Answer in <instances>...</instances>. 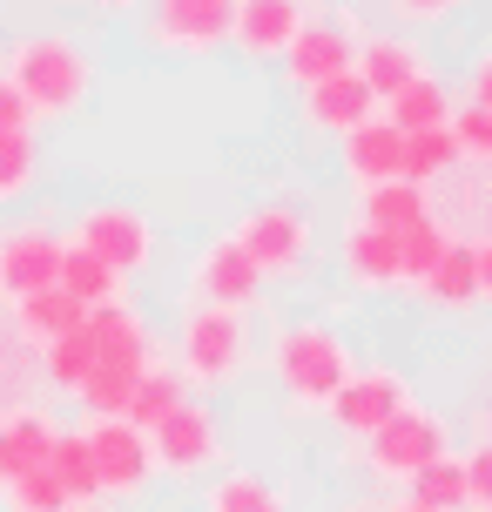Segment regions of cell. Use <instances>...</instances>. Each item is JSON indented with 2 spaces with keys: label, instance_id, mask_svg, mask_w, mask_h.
Returning <instances> with one entry per match:
<instances>
[{
  "label": "cell",
  "instance_id": "6da1fadb",
  "mask_svg": "<svg viewBox=\"0 0 492 512\" xmlns=\"http://www.w3.org/2000/svg\"><path fill=\"white\" fill-rule=\"evenodd\" d=\"M0 75L14 81V95L27 102L34 122L75 115V108L88 102V88H95V68H88V54H81L68 34H27V41H14V54H7Z\"/></svg>",
  "mask_w": 492,
  "mask_h": 512
},
{
  "label": "cell",
  "instance_id": "7a4b0ae2",
  "mask_svg": "<svg viewBox=\"0 0 492 512\" xmlns=\"http://www.w3.org/2000/svg\"><path fill=\"white\" fill-rule=\"evenodd\" d=\"M270 371H277L290 405L324 411L358 364H351V344H344L331 324H284V331L270 337Z\"/></svg>",
  "mask_w": 492,
  "mask_h": 512
},
{
  "label": "cell",
  "instance_id": "3957f363",
  "mask_svg": "<svg viewBox=\"0 0 492 512\" xmlns=\"http://www.w3.org/2000/svg\"><path fill=\"white\" fill-rule=\"evenodd\" d=\"M176 358H182V378H189V384H230V378H243V371H250V324H243V310L196 304L189 317H182Z\"/></svg>",
  "mask_w": 492,
  "mask_h": 512
},
{
  "label": "cell",
  "instance_id": "277c9868",
  "mask_svg": "<svg viewBox=\"0 0 492 512\" xmlns=\"http://www.w3.org/2000/svg\"><path fill=\"white\" fill-rule=\"evenodd\" d=\"M68 243H81L88 256H102L115 277H135V270H149L156 263V223L129 203H95L81 209V223Z\"/></svg>",
  "mask_w": 492,
  "mask_h": 512
},
{
  "label": "cell",
  "instance_id": "5b68a950",
  "mask_svg": "<svg viewBox=\"0 0 492 512\" xmlns=\"http://www.w3.org/2000/svg\"><path fill=\"white\" fill-rule=\"evenodd\" d=\"M81 438H88V459H95V492H102V499H135V492L156 479L149 432H135L129 418H95Z\"/></svg>",
  "mask_w": 492,
  "mask_h": 512
},
{
  "label": "cell",
  "instance_id": "8992f818",
  "mask_svg": "<svg viewBox=\"0 0 492 512\" xmlns=\"http://www.w3.org/2000/svg\"><path fill=\"white\" fill-rule=\"evenodd\" d=\"M230 236H236V250L250 256L263 277H290V270H304V256H311V216L290 209V203L250 209Z\"/></svg>",
  "mask_w": 492,
  "mask_h": 512
},
{
  "label": "cell",
  "instance_id": "52a82bcc",
  "mask_svg": "<svg viewBox=\"0 0 492 512\" xmlns=\"http://www.w3.org/2000/svg\"><path fill=\"white\" fill-rule=\"evenodd\" d=\"M364 445H371L364 465H371L378 479H412V472H425L439 452H452V445H445V418L425 411V405H405L391 425H378V432L364 438Z\"/></svg>",
  "mask_w": 492,
  "mask_h": 512
},
{
  "label": "cell",
  "instance_id": "ba28073f",
  "mask_svg": "<svg viewBox=\"0 0 492 512\" xmlns=\"http://www.w3.org/2000/svg\"><path fill=\"white\" fill-rule=\"evenodd\" d=\"M61 243H68V236L48 230V223H7V230H0V310H14L21 297H34V290H54Z\"/></svg>",
  "mask_w": 492,
  "mask_h": 512
},
{
  "label": "cell",
  "instance_id": "9c48e42d",
  "mask_svg": "<svg viewBox=\"0 0 492 512\" xmlns=\"http://www.w3.org/2000/svg\"><path fill=\"white\" fill-rule=\"evenodd\" d=\"M149 452H156V472H176V479H196L216 465L223 452V432H216V411L203 398H182L156 432H149Z\"/></svg>",
  "mask_w": 492,
  "mask_h": 512
},
{
  "label": "cell",
  "instance_id": "30bf717a",
  "mask_svg": "<svg viewBox=\"0 0 492 512\" xmlns=\"http://www.w3.org/2000/svg\"><path fill=\"white\" fill-rule=\"evenodd\" d=\"M236 27V0H149V41L169 54H216Z\"/></svg>",
  "mask_w": 492,
  "mask_h": 512
},
{
  "label": "cell",
  "instance_id": "8fae6325",
  "mask_svg": "<svg viewBox=\"0 0 492 512\" xmlns=\"http://www.w3.org/2000/svg\"><path fill=\"white\" fill-rule=\"evenodd\" d=\"M405 405H412V384L398 378V371H385V364H371V371H351V378H344V391L324 405V418H331L337 432H351V438H371Z\"/></svg>",
  "mask_w": 492,
  "mask_h": 512
},
{
  "label": "cell",
  "instance_id": "7c38bea8",
  "mask_svg": "<svg viewBox=\"0 0 492 512\" xmlns=\"http://www.w3.org/2000/svg\"><path fill=\"white\" fill-rule=\"evenodd\" d=\"M88 337H95V364L102 371H129V378H142L149 364H156V337H149V317L135 304H102L88 310Z\"/></svg>",
  "mask_w": 492,
  "mask_h": 512
},
{
  "label": "cell",
  "instance_id": "4fadbf2b",
  "mask_svg": "<svg viewBox=\"0 0 492 512\" xmlns=\"http://www.w3.org/2000/svg\"><path fill=\"white\" fill-rule=\"evenodd\" d=\"M263 297V270L236 250V236H216L203 256H196V304L209 310H250Z\"/></svg>",
  "mask_w": 492,
  "mask_h": 512
},
{
  "label": "cell",
  "instance_id": "5bb4252c",
  "mask_svg": "<svg viewBox=\"0 0 492 512\" xmlns=\"http://www.w3.org/2000/svg\"><path fill=\"white\" fill-rule=\"evenodd\" d=\"M304 27V0H236V27L230 41L250 61H284V48Z\"/></svg>",
  "mask_w": 492,
  "mask_h": 512
},
{
  "label": "cell",
  "instance_id": "9a60e30c",
  "mask_svg": "<svg viewBox=\"0 0 492 512\" xmlns=\"http://www.w3.org/2000/svg\"><path fill=\"white\" fill-rule=\"evenodd\" d=\"M48 445H54V418L41 405H7L0 411V492L41 472L48 465Z\"/></svg>",
  "mask_w": 492,
  "mask_h": 512
},
{
  "label": "cell",
  "instance_id": "2e32d148",
  "mask_svg": "<svg viewBox=\"0 0 492 512\" xmlns=\"http://www.w3.org/2000/svg\"><path fill=\"white\" fill-rule=\"evenodd\" d=\"M351 54H358V41H351L337 21H304V27H297V41L284 48V75L297 81V88H317V81L344 75Z\"/></svg>",
  "mask_w": 492,
  "mask_h": 512
},
{
  "label": "cell",
  "instance_id": "e0dca14e",
  "mask_svg": "<svg viewBox=\"0 0 492 512\" xmlns=\"http://www.w3.org/2000/svg\"><path fill=\"white\" fill-rule=\"evenodd\" d=\"M378 115V95L358 81V68H344V75H331V81H317V88H304V122L311 128H324V135H351V128H364Z\"/></svg>",
  "mask_w": 492,
  "mask_h": 512
},
{
  "label": "cell",
  "instance_id": "ac0fdd59",
  "mask_svg": "<svg viewBox=\"0 0 492 512\" xmlns=\"http://www.w3.org/2000/svg\"><path fill=\"white\" fill-rule=\"evenodd\" d=\"M344 176L358 182V189L405 182V135H398L385 115H371L364 128H351V135H344Z\"/></svg>",
  "mask_w": 492,
  "mask_h": 512
},
{
  "label": "cell",
  "instance_id": "d6986e66",
  "mask_svg": "<svg viewBox=\"0 0 492 512\" xmlns=\"http://www.w3.org/2000/svg\"><path fill=\"white\" fill-rule=\"evenodd\" d=\"M351 68H358V81L378 95V102H391L405 81L425 75V61H418V41H405V34H364L358 54H351Z\"/></svg>",
  "mask_w": 492,
  "mask_h": 512
},
{
  "label": "cell",
  "instance_id": "ffe728a7",
  "mask_svg": "<svg viewBox=\"0 0 492 512\" xmlns=\"http://www.w3.org/2000/svg\"><path fill=\"white\" fill-rule=\"evenodd\" d=\"M81 317H88V310H81L68 290H34V297H21V304L7 310V331L21 337L27 351H48L54 337L81 331Z\"/></svg>",
  "mask_w": 492,
  "mask_h": 512
},
{
  "label": "cell",
  "instance_id": "44dd1931",
  "mask_svg": "<svg viewBox=\"0 0 492 512\" xmlns=\"http://www.w3.org/2000/svg\"><path fill=\"white\" fill-rule=\"evenodd\" d=\"M344 277L358 290H398L405 283V263H398V236L391 230H351L344 236Z\"/></svg>",
  "mask_w": 492,
  "mask_h": 512
},
{
  "label": "cell",
  "instance_id": "7402d4cb",
  "mask_svg": "<svg viewBox=\"0 0 492 512\" xmlns=\"http://www.w3.org/2000/svg\"><path fill=\"white\" fill-rule=\"evenodd\" d=\"M378 108H385V122L398 128V135H418V128H445V122H452V88H445V81L425 68L418 81H405V88H398L391 102H378Z\"/></svg>",
  "mask_w": 492,
  "mask_h": 512
},
{
  "label": "cell",
  "instance_id": "603a6c76",
  "mask_svg": "<svg viewBox=\"0 0 492 512\" xmlns=\"http://www.w3.org/2000/svg\"><path fill=\"white\" fill-rule=\"evenodd\" d=\"M358 209H364V230L405 236L412 223L432 216V189H418V182H378V189H358Z\"/></svg>",
  "mask_w": 492,
  "mask_h": 512
},
{
  "label": "cell",
  "instance_id": "cb8c5ba5",
  "mask_svg": "<svg viewBox=\"0 0 492 512\" xmlns=\"http://www.w3.org/2000/svg\"><path fill=\"white\" fill-rule=\"evenodd\" d=\"M425 297L439 310H472L479 304V270H472V236H452L445 243V256L425 270V283H418Z\"/></svg>",
  "mask_w": 492,
  "mask_h": 512
},
{
  "label": "cell",
  "instance_id": "d4e9b609",
  "mask_svg": "<svg viewBox=\"0 0 492 512\" xmlns=\"http://www.w3.org/2000/svg\"><path fill=\"white\" fill-rule=\"evenodd\" d=\"M54 290H68L81 310H102L122 297V277L108 270L102 256H88L81 243H61V270H54Z\"/></svg>",
  "mask_w": 492,
  "mask_h": 512
},
{
  "label": "cell",
  "instance_id": "484cf974",
  "mask_svg": "<svg viewBox=\"0 0 492 512\" xmlns=\"http://www.w3.org/2000/svg\"><path fill=\"white\" fill-rule=\"evenodd\" d=\"M203 512H284V492L270 486L263 472H250V465H230V472L209 479Z\"/></svg>",
  "mask_w": 492,
  "mask_h": 512
},
{
  "label": "cell",
  "instance_id": "4316f807",
  "mask_svg": "<svg viewBox=\"0 0 492 512\" xmlns=\"http://www.w3.org/2000/svg\"><path fill=\"white\" fill-rule=\"evenodd\" d=\"M182 398H189V391H182V371H169V364H149V371L135 378L129 411H122V418H129L135 432H156V425L182 405Z\"/></svg>",
  "mask_w": 492,
  "mask_h": 512
},
{
  "label": "cell",
  "instance_id": "83f0119b",
  "mask_svg": "<svg viewBox=\"0 0 492 512\" xmlns=\"http://www.w3.org/2000/svg\"><path fill=\"white\" fill-rule=\"evenodd\" d=\"M48 479L68 492V506L102 499V492H95V459H88V438H81V432H54V445H48Z\"/></svg>",
  "mask_w": 492,
  "mask_h": 512
},
{
  "label": "cell",
  "instance_id": "f1b7e54d",
  "mask_svg": "<svg viewBox=\"0 0 492 512\" xmlns=\"http://www.w3.org/2000/svg\"><path fill=\"white\" fill-rule=\"evenodd\" d=\"M405 499H418V506H432V512H466V459L459 452H439V459L425 465V472H412L405 479Z\"/></svg>",
  "mask_w": 492,
  "mask_h": 512
},
{
  "label": "cell",
  "instance_id": "f546056e",
  "mask_svg": "<svg viewBox=\"0 0 492 512\" xmlns=\"http://www.w3.org/2000/svg\"><path fill=\"white\" fill-rule=\"evenodd\" d=\"M452 169H459V142H452V128H418V135H405V182L432 189V182H445Z\"/></svg>",
  "mask_w": 492,
  "mask_h": 512
},
{
  "label": "cell",
  "instance_id": "4dcf8cb0",
  "mask_svg": "<svg viewBox=\"0 0 492 512\" xmlns=\"http://www.w3.org/2000/svg\"><path fill=\"white\" fill-rule=\"evenodd\" d=\"M88 371H95V337H88V317H81V331L54 337L48 351H41V378H48L54 391H81Z\"/></svg>",
  "mask_w": 492,
  "mask_h": 512
},
{
  "label": "cell",
  "instance_id": "1f68e13d",
  "mask_svg": "<svg viewBox=\"0 0 492 512\" xmlns=\"http://www.w3.org/2000/svg\"><path fill=\"white\" fill-rule=\"evenodd\" d=\"M41 176V142L34 128H0V203H21Z\"/></svg>",
  "mask_w": 492,
  "mask_h": 512
},
{
  "label": "cell",
  "instance_id": "d6a6232c",
  "mask_svg": "<svg viewBox=\"0 0 492 512\" xmlns=\"http://www.w3.org/2000/svg\"><path fill=\"white\" fill-rule=\"evenodd\" d=\"M445 243H452V230H445L439 216H425V223H412V230L398 236V263H405V283H425V270L445 256Z\"/></svg>",
  "mask_w": 492,
  "mask_h": 512
},
{
  "label": "cell",
  "instance_id": "836d02e7",
  "mask_svg": "<svg viewBox=\"0 0 492 512\" xmlns=\"http://www.w3.org/2000/svg\"><path fill=\"white\" fill-rule=\"evenodd\" d=\"M445 128H452V142H459V162H466V169H472V162H479V169H492V115H486V108L459 102Z\"/></svg>",
  "mask_w": 492,
  "mask_h": 512
},
{
  "label": "cell",
  "instance_id": "e575fe53",
  "mask_svg": "<svg viewBox=\"0 0 492 512\" xmlns=\"http://www.w3.org/2000/svg\"><path fill=\"white\" fill-rule=\"evenodd\" d=\"M0 506L7 512H68V492L48 479V465L41 472H27V479H14V486L0 492Z\"/></svg>",
  "mask_w": 492,
  "mask_h": 512
},
{
  "label": "cell",
  "instance_id": "d590c367",
  "mask_svg": "<svg viewBox=\"0 0 492 512\" xmlns=\"http://www.w3.org/2000/svg\"><path fill=\"white\" fill-rule=\"evenodd\" d=\"M21 384H27V344L0 324V411H7V405H27Z\"/></svg>",
  "mask_w": 492,
  "mask_h": 512
},
{
  "label": "cell",
  "instance_id": "8d00e7d4",
  "mask_svg": "<svg viewBox=\"0 0 492 512\" xmlns=\"http://www.w3.org/2000/svg\"><path fill=\"white\" fill-rule=\"evenodd\" d=\"M459 459H466V506L492 512V438H479V445L459 452Z\"/></svg>",
  "mask_w": 492,
  "mask_h": 512
},
{
  "label": "cell",
  "instance_id": "74e56055",
  "mask_svg": "<svg viewBox=\"0 0 492 512\" xmlns=\"http://www.w3.org/2000/svg\"><path fill=\"white\" fill-rule=\"evenodd\" d=\"M398 21H445V14H459L466 0H385Z\"/></svg>",
  "mask_w": 492,
  "mask_h": 512
},
{
  "label": "cell",
  "instance_id": "f35d334b",
  "mask_svg": "<svg viewBox=\"0 0 492 512\" xmlns=\"http://www.w3.org/2000/svg\"><path fill=\"white\" fill-rule=\"evenodd\" d=\"M466 102L492 115V54H479V61H472V75H466Z\"/></svg>",
  "mask_w": 492,
  "mask_h": 512
},
{
  "label": "cell",
  "instance_id": "ab89813d",
  "mask_svg": "<svg viewBox=\"0 0 492 512\" xmlns=\"http://www.w3.org/2000/svg\"><path fill=\"white\" fill-rule=\"evenodd\" d=\"M0 128H34V115H27V102L14 95V81L0 75Z\"/></svg>",
  "mask_w": 492,
  "mask_h": 512
},
{
  "label": "cell",
  "instance_id": "60d3db41",
  "mask_svg": "<svg viewBox=\"0 0 492 512\" xmlns=\"http://www.w3.org/2000/svg\"><path fill=\"white\" fill-rule=\"evenodd\" d=\"M472 270H479V304H492V230L472 236Z\"/></svg>",
  "mask_w": 492,
  "mask_h": 512
},
{
  "label": "cell",
  "instance_id": "b9f144b4",
  "mask_svg": "<svg viewBox=\"0 0 492 512\" xmlns=\"http://www.w3.org/2000/svg\"><path fill=\"white\" fill-rule=\"evenodd\" d=\"M378 512H432V506H418V499H391V506H378Z\"/></svg>",
  "mask_w": 492,
  "mask_h": 512
},
{
  "label": "cell",
  "instance_id": "7bdbcfd3",
  "mask_svg": "<svg viewBox=\"0 0 492 512\" xmlns=\"http://www.w3.org/2000/svg\"><path fill=\"white\" fill-rule=\"evenodd\" d=\"M95 7H108V14H129L135 0H95Z\"/></svg>",
  "mask_w": 492,
  "mask_h": 512
},
{
  "label": "cell",
  "instance_id": "ee69618b",
  "mask_svg": "<svg viewBox=\"0 0 492 512\" xmlns=\"http://www.w3.org/2000/svg\"><path fill=\"white\" fill-rule=\"evenodd\" d=\"M68 512H108V506H102V499H88V506H68Z\"/></svg>",
  "mask_w": 492,
  "mask_h": 512
}]
</instances>
